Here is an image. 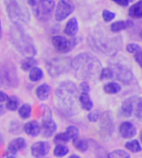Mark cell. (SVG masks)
Here are the masks:
<instances>
[{
  "label": "cell",
  "instance_id": "obj_2",
  "mask_svg": "<svg viewBox=\"0 0 142 158\" xmlns=\"http://www.w3.org/2000/svg\"><path fill=\"white\" fill-rule=\"evenodd\" d=\"M90 45L103 54L115 56L122 46V39L120 36H112L103 31H95L88 36Z\"/></svg>",
  "mask_w": 142,
  "mask_h": 158
},
{
  "label": "cell",
  "instance_id": "obj_5",
  "mask_svg": "<svg viewBox=\"0 0 142 158\" xmlns=\"http://www.w3.org/2000/svg\"><path fill=\"white\" fill-rule=\"evenodd\" d=\"M6 12L9 19L17 26H23L29 23L30 14L23 0H5Z\"/></svg>",
  "mask_w": 142,
  "mask_h": 158
},
{
  "label": "cell",
  "instance_id": "obj_45",
  "mask_svg": "<svg viewBox=\"0 0 142 158\" xmlns=\"http://www.w3.org/2000/svg\"><path fill=\"white\" fill-rule=\"evenodd\" d=\"M69 158H80V157H79L78 156H71Z\"/></svg>",
  "mask_w": 142,
  "mask_h": 158
},
{
  "label": "cell",
  "instance_id": "obj_36",
  "mask_svg": "<svg viewBox=\"0 0 142 158\" xmlns=\"http://www.w3.org/2000/svg\"><path fill=\"white\" fill-rule=\"evenodd\" d=\"M115 17H116V15H115L114 12H111L109 10H103V18L106 22H109V21L113 20L115 19Z\"/></svg>",
  "mask_w": 142,
  "mask_h": 158
},
{
  "label": "cell",
  "instance_id": "obj_8",
  "mask_svg": "<svg viewBox=\"0 0 142 158\" xmlns=\"http://www.w3.org/2000/svg\"><path fill=\"white\" fill-rule=\"evenodd\" d=\"M71 69V60L69 57H55L50 60L47 64V69L52 77H57L64 74Z\"/></svg>",
  "mask_w": 142,
  "mask_h": 158
},
{
  "label": "cell",
  "instance_id": "obj_20",
  "mask_svg": "<svg viewBox=\"0 0 142 158\" xmlns=\"http://www.w3.org/2000/svg\"><path fill=\"white\" fill-rule=\"evenodd\" d=\"M50 92H51V87L46 84V83H43L42 85H40L37 90H36V94L38 96V98L40 100H45L48 98L49 94H50Z\"/></svg>",
  "mask_w": 142,
  "mask_h": 158
},
{
  "label": "cell",
  "instance_id": "obj_7",
  "mask_svg": "<svg viewBox=\"0 0 142 158\" xmlns=\"http://www.w3.org/2000/svg\"><path fill=\"white\" fill-rule=\"evenodd\" d=\"M35 17L42 20H48L54 12L55 2L53 0H29Z\"/></svg>",
  "mask_w": 142,
  "mask_h": 158
},
{
  "label": "cell",
  "instance_id": "obj_30",
  "mask_svg": "<svg viewBox=\"0 0 142 158\" xmlns=\"http://www.w3.org/2000/svg\"><path fill=\"white\" fill-rule=\"evenodd\" d=\"M30 111H31V108L30 105H23L19 108L18 114L22 118H28L30 116Z\"/></svg>",
  "mask_w": 142,
  "mask_h": 158
},
{
  "label": "cell",
  "instance_id": "obj_40",
  "mask_svg": "<svg viewBox=\"0 0 142 158\" xmlns=\"http://www.w3.org/2000/svg\"><path fill=\"white\" fill-rule=\"evenodd\" d=\"M113 1H115L116 3H117L118 5H120L122 6H128L129 4V2L128 0H113Z\"/></svg>",
  "mask_w": 142,
  "mask_h": 158
},
{
  "label": "cell",
  "instance_id": "obj_12",
  "mask_svg": "<svg viewBox=\"0 0 142 158\" xmlns=\"http://www.w3.org/2000/svg\"><path fill=\"white\" fill-rule=\"evenodd\" d=\"M50 151V144L45 142H39L31 146L32 156L36 158H41L46 156Z\"/></svg>",
  "mask_w": 142,
  "mask_h": 158
},
{
  "label": "cell",
  "instance_id": "obj_32",
  "mask_svg": "<svg viewBox=\"0 0 142 158\" xmlns=\"http://www.w3.org/2000/svg\"><path fill=\"white\" fill-rule=\"evenodd\" d=\"M69 140H70V138L68 137V135L67 134V132H64V133H61V134H58L57 136H55V143H56L58 144H61V143H67Z\"/></svg>",
  "mask_w": 142,
  "mask_h": 158
},
{
  "label": "cell",
  "instance_id": "obj_33",
  "mask_svg": "<svg viewBox=\"0 0 142 158\" xmlns=\"http://www.w3.org/2000/svg\"><path fill=\"white\" fill-rule=\"evenodd\" d=\"M114 76H115L114 72L111 69H104L100 73L101 80H109V79H112Z\"/></svg>",
  "mask_w": 142,
  "mask_h": 158
},
{
  "label": "cell",
  "instance_id": "obj_17",
  "mask_svg": "<svg viewBox=\"0 0 142 158\" xmlns=\"http://www.w3.org/2000/svg\"><path fill=\"white\" fill-rule=\"evenodd\" d=\"M24 131L27 134L36 137L40 133V126L37 121H30L24 125Z\"/></svg>",
  "mask_w": 142,
  "mask_h": 158
},
{
  "label": "cell",
  "instance_id": "obj_38",
  "mask_svg": "<svg viewBox=\"0 0 142 158\" xmlns=\"http://www.w3.org/2000/svg\"><path fill=\"white\" fill-rule=\"evenodd\" d=\"M88 118L92 121V122H95L97 121L99 118H100V112L98 110H94L92 112H91L89 115H88Z\"/></svg>",
  "mask_w": 142,
  "mask_h": 158
},
{
  "label": "cell",
  "instance_id": "obj_6",
  "mask_svg": "<svg viewBox=\"0 0 142 158\" xmlns=\"http://www.w3.org/2000/svg\"><path fill=\"white\" fill-rule=\"evenodd\" d=\"M109 64L112 67L114 75L116 79L124 84H128L133 80V74L128 62L125 57L120 56H113L109 60Z\"/></svg>",
  "mask_w": 142,
  "mask_h": 158
},
{
  "label": "cell",
  "instance_id": "obj_16",
  "mask_svg": "<svg viewBox=\"0 0 142 158\" xmlns=\"http://www.w3.org/2000/svg\"><path fill=\"white\" fill-rule=\"evenodd\" d=\"M134 111V98L126 99L122 105L121 114L124 117H130Z\"/></svg>",
  "mask_w": 142,
  "mask_h": 158
},
{
  "label": "cell",
  "instance_id": "obj_31",
  "mask_svg": "<svg viewBox=\"0 0 142 158\" xmlns=\"http://www.w3.org/2000/svg\"><path fill=\"white\" fill-rule=\"evenodd\" d=\"M108 158H130V156L123 150H116L109 154Z\"/></svg>",
  "mask_w": 142,
  "mask_h": 158
},
{
  "label": "cell",
  "instance_id": "obj_19",
  "mask_svg": "<svg viewBox=\"0 0 142 158\" xmlns=\"http://www.w3.org/2000/svg\"><path fill=\"white\" fill-rule=\"evenodd\" d=\"M133 25V23L129 20H120V21H116L115 23H113L111 25V31L113 32H118L120 31L126 30L129 27H131Z\"/></svg>",
  "mask_w": 142,
  "mask_h": 158
},
{
  "label": "cell",
  "instance_id": "obj_1",
  "mask_svg": "<svg viewBox=\"0 0 142 158\" xmlns=\"http://www.w3.org/2000/svg\"><path fill=\"white\" fill-rule=\"evenodd\" d=\"M75 75L79 80L95 81L101 73L102 64L100 60L88 53L78 55L71 61Z\"/></svg>",
  "mask_w": 142,
  "mask_h": 158
},
{
  "label": "cell",
  "instance_id": "obj_44",
  "mask_svg": "<svg viewBox=\"0 0 142 158\" xmlns=\"http://www.w3.org/2000/svg\"><path fill=\"white\" fill-rule=\"evenodd\" d=\"M4 112V109H3V106H0V115L2 114Z\"/></svg>",
  "mask_w": 142,
  "mask_h": 158
},
{
  "label": "cell",
  "instance_id": "obj_26",
  "mask_svg": "<svg viewBox=\"0 0 142 158\" xmlns=\"http://www.w3.org/2000/svg\"><path fill=\"white\" fill-rule=\"evenodd\" d=\"M73 143H74V146L80 152H85L88 149V143L85 140L76 138V139H74Z\"/></svg>",
  "mask_w": 142,
  "mask_h": 158
},
{
  "label": "cell",
  "instance_id": "obj_46",
  "mask_svg": "<svg viewBox=\"0 0 142 158\" xmlns=\"http://www.w3.org/2000/svg\"><path fill=\"white\" fill-rule=\"evenodd\" d=\"M128 2H133L134 0H128Z\"/></svg>",
  "mask_w": 142,
  "mask_h": 158
},
{
  "label": "cell",
  "instance_id": "obj_34",
  "mask_svg": "<svg viewBox=\"0 0 142 158\" xmlns=\"http://www.w3.org/2000/svg\"><path fill=\"white\" fill-rule=\"evenodd\" d=\"M67 134L68 135V137L70 138V139H76V138H78V136H79V130L76 128V127H73V126H70V127H68L67 129Z\"/></svg>",
  "mask_w": 142,
  "mask_h": 158
},
{
  "label": "cell",
  "instance_id": "obj_42",
  "mask_svg": "<svg viewBox=\"0 0 142 158\" xmlns=\"http://www.w3.org/2000/svg\"><path fill=\"white\" fill-rule=\"evenodd\" d=\"M7 99V95L6 94H4L3 92H0V103L4 102Z\"/></svg>",
  "mask_w": 142,
  "mask_h": 158
},
{
  "label": "cell",
  "instance_id": "obj_4",
  "mask_svg": "<svg viewBox=\"0 0 142 158\" xmlns=\"http://www.w3.org/2000/svg\"><path fill=\"white\" fill-rule=\"evenodd\" d=\"M10 39L16 49L26 57H32L36 54V49L31 39L27 35L21 27L14 25L10 31Z\"/></svg>",
  "mask_w": 142,
  "mask_h": 158
},
{
  "label": "cell",
  "instance_id": "obj_10",
  "mask_svg": "<svg viewBox=\"0 0 142 158\" xmlns=\"http://www.w3.org/2000/svg\"><path fill=\"white\" fill-rule=\"evenodd\" d=\"M18 83V78L13 69L10 67H2L0 69V86H15Z\"/></svg>",
  "mask_w": 142,
  "mask_h": 158
},
{
  "label": "cell",
  "instance_id": "obj_43",
  "mask_svg": "<svg viewBox=\"0 0 142 158\" xmlns=\"http://www.w3.org/2000/svg\"><path fill=\"white\" fill-rule=\"evenodd\" d=\"M2 38V26H1V19H0V39Z\"/></svg>",
  "mask_w": 142,
  "mask_h": 158
},
{
  "label": "cell",
  "instance_id": "obj_39",
  "mask_svg": "<svg viewBox=\"0 0 142 158\" xmlns=\"http://www.w3.org/2000/svg\"><path fill=\"white\" fill-rule=\"evenodd\" d=\"M80 89L82 90L83 93L87 94L90 91V86L87 82H82V83H80Z\"/></svg>",
  "mask_w": 142,
  "mask_h": 158
},
{
  "label": "cell",
  "instance_id": "obj_35",
  "mask_svg": "<svg viewBox=\"0 0 142 158\" xmlns=\"http://www.w3.org/2000/svg\"><path fill=\"white\" fill-rule=\"evenodd\" d=\"M127 50L131 53V54H137L138 52L141 51V48L139 44H129L128 46H127Z\"/></svg>",
  "mask_w": 142,
  "mask_h": 158
},
{
  "label": "cell",
  "instance_id": "obj_24",
  "mask_svg": "<svg viewBox=\"0 0 142 158\" xmlns=\"http://www.w3.org/2000/svg\"><path fill=\"white\" fill-rule=\"evenodd\" d=\"M103 90L107 94H117L121 91V86L116 82H110L104 85Z\"/></svg>",
  "mask_w": 142,
  "mask_h": 158
},
{
  "label": "cell",
  "instance_id": "obj_15",
  "mask_svg": "<svg viewBox=\"0 0 142 158\" xmlns=\"http://www.w3.org/2000/svg\"><path fill=\"white\" fill-rule=\"evenodd\" d=\"M26 146V142L22 138H17L10 142L8 144V152L10 154H16L19 150L23 149Z\"/></svg>",
  "mask_w": 142,
  "mask_h": 158
},
{
  "label": "cell",
  "instance_id": "obj_27",
  "mask_svg": "<svg viewBox=\"0 0 142 158\" xmlns=\"http://www.w3.org/2000/svg\"><path fill=\"white\" fill-rule=\"evenodd\" d=\"M68 152H69V150H68V148H67L66 145H64V144H58V145L55 148L54 154H55V156L61 157V156H66Z\"/></svg>",
  "mask_w": 142,
  "mask_h": 158
},
{
  "label": "cell",
  "instance_id": "obj_25",
  "mask_svg": "<svg viewBox=\"0 0 142 158\" xmlns=\"http://www.w3.org/2000/svg\"><path fill=\"white\" fill-rule=\"evenodd\" d=\"M43 73L42 69L39 68H33V69H31V70L30 72V79L32 81H40L43 78Z\"/></svg>",
  "mask_w": 142,
  "mask_h": 158
},
{
  "label": "cell",
  "instance_id": "obj_28",
  "mask_svg": "<svg viewBox=\"0 0 142 158\" xmlns=\"http://www.w3.org/2000/svg\"><path fill=\"white\" fill-rule=\"evenodd\" d=\"M18 105H19V102H18V100L17 97L12 96V97L7 98V101H6V107H7L9 110H11V111L16 110V109L18 107Z\"/></svg>",
  "mask_w": 142,
  "mask_h": 158
},
{
  "label": "cell",
  "instance_id": "obj_13",
  "mask_svg": "<svg viewBox=\"0 0 142 158\" xmlns=\"http://www.w3.org/2000/svg\"><path fill=\"white\" fill-rule=\"evenodd\" d=\"M120 134L123 138H132L137 133L135 126L131 122H123L119 128Z\"/></svg>",
  "mask_w": 142,
  "mask_h": 158
},
{
  "label": "cell",
  "instance_id": "obj_11",
  "mask_svg": "<svg viewBox=\"0 0 142 158\" xmlns=\"http://www.w3.org/2000/svg\"><path fill=\"white\" fill-rule=\"evenodd\" d=\"M73 10L74 6L71 3L67 2V0H61L56 6L55 18L57 21H62L67 19L73 12Z\"/></svg>",
  "mask_w": 142,
  "mask_h": 158
},
{
  "label": "cell",
  "instance_id": "obj_9",
  "mask_svg": "<svg viewBox=\"0 0 142 158\" xmlns=\"http://www.w3.org/2000/svg\"><path fill=\"white\" fill-rule=\"evenodd\" d=\"M52 43L54 47L60 53H67L71 51L74 48V46L77 44L76 40L68 39L61 35L54 36L52 39Z\"/></svg>",
  "mask_w": 142,
  "mask_h": 158
},
{
  "label": "cell",
  "instance_id": "obj_3",
  "mask_svg": "<svg viewBox=\"0 0 142 158\" xmlns=\"http://www.w3.org/2000/svg\"><path fill=\"white\" fill-rule=\"evenodd\" d=\"M77 87L72 81L62 82L56 90V98L60 107L67 115H74L78 111Z\"/></svg>",
  "mask_w": 142,
  "mask_h": 158
},
{
  "label": "cell",
  "instance_id": "obj_21",
  "mask_svg": "<svg viewBox=\"0 0 142 158\" xmlns=\"http://www.w3.org/2000/svg\"><path fill=\"white\" fill-rule=\"evenodd\" d=\"M129 15L135 19H140L142 17V2L139 1L129 8Z\"/></svg>",
  "mask_w": 142,
  "mask_h": 158
},
{
  "label": "cell",
  "instance_id": "obj_37",
  "mask_svg": "<svg viewBox=\"0 0 142 158\" xmlns=\"http://www.w3.org/2000/svg\"><path fill=\"white\" fill-rule=\"evenodd\" d=\"M135 114H136V116L140 118V119H141L142 118V102H141V99L140 98H139V100H138V103H137V106H136V109H135Z\"/></svg>",
  "mask_w": 142,
  "mask_h": 158
},
{
  "label": "cell",
  "instance_id": "obj_41",
  "mask_svg": "<svg viewBox=\"0 0 142 158\" xmlns=\"http://www.w3.org/2000/svg\"><path fill=\"white\" fill-rule=\"evenodd\" d=\"M141 56H142L141 51H140V52H138L137 54H135V58H136L137 62H138L140 65H141Z\"/></svg>",
  "mask_w": 142,
  "mask_h": 158
},
{
  "label": "cell",
  "instance_id": "obj_18",
  "mask_svg": "<svg viewBox=\"0 0 142 158\" xmlns=\"http://www.w3.org/2000/svg\"><path fill=\"white\" fill-rule=\"evenodd\" d=\"M79 30V24H78V20L76 18H73L71 19L68 20V22L66 25L65 28V33L67 34L68 36H74L77 34Z\"/></svg>",
  "mask_w": 142,
  "mask_h": 158
},
{
  "label": "cell",
  "instance_id": "obj_47",
  "mask_svg": "<svg viewBox=\"0 0 142 158\" xmlns=\"http://www.w3.org/2000/svg\"><path fill=\"white\" fill-rule=\"evenodd\" d=\"M8 158H14V157H8Z\"/></svg>",
  "mask_w": 142,
  "mask_h": 158
},
{
  "label": "cell",
  "instance_id": "obj_23",
  "mask_svg": "<svg viewBox=\"0 0 142 158\" xmlns=\"http://www.w3.org/2000/svg\"><path fill=\"white\" fill-rule=\"evenodd\" d=\"M38 62L36 59H34L33 57H27L26 59H24L21 63V69L25 71L30 70L33 68H35V66H37Z\"/></svg>",
  "mask_w": 142,
  "mask_h": 158
},
{
  "label": "cell",
  "instance_id": "obj_22",
  "mask_svg": "<svg viewBox=\"0 0 142 158\" xmlns=\"http://www.w3.org/2000/svg\"><path fill=\"white\" fill-rule=\"evenodd\" d=\"M79 102L81 104L82 108H84L85 110L89 111L92 108V102L90 98V96L88 95V94L86 93H82L79 96Z\"/></svg>",
  "mask_w": 142,
  "mask_h": 158
},
{
  "label": "cell",
  "instance_id": "obj_29",
  "mask_svg": "<svg viewBox=\"0 0 142 158\" xmlns=\"http://www.w3.org/2000/svg\"><path fill=\"white\" fill-rule=\"evenodd\" d=\"M126 147L128 150H130L131 152H134V153H138V152H140L141 151V146H140V143L138 141H136V140L127 143Z\"/></svg>",
  "mask_w": 142,
  "mask_h": 158
},
{
  "label": "cell",
  "instance_id": "obj_14",
  "mask_svg": "<svg viewBox=\"0 0 142 158\" xmlns=\"http://www.w3.org/2000/svg\"><path fill=\"white\" fill-rule=\"evenodd\" d=\"M42 134L43 137H51L56 130L55 123L51 119H46L42 124Z\"/></svg>",
  "mask_w": 142,
  "mask_h": 158
}]
</instances>
